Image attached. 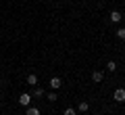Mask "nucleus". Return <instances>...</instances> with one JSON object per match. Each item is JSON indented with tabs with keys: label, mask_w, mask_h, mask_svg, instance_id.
Returning <instances> with one entry per match:
<instances>
[{
	"label": "nucleus",
	"mask_w": 125,
	"mask_h": 115,
	"mask_svg": "<svg viewBox=\"0 0 125 115\" xmlns=\"http://www.w3.org/2000/svg\"><path fill=\"white\" fill-rule=\"evenodd\" d=\"M115 34H117V38H119V40H125V27H119Z\"/></svg>",
	"instance_id": "nucleus-10"
},
{
	"label": "nucleus",
	"mask_w": 125,
	"mask_h": 115,
	"mask_svg": "<svg viewBox=\"0 0 125 115\" xmlns=\"http://www.w3.org/2000/svg\"><path fill=\"white\" fill-rule=\"evenodd\" d=\"M33 96H36V98H42V96H44V90H42L40 86H36V88H33Z\"/></svg>",
	"instance_id": "nucleus-8"
},
{
	"label": "nucleus",
	"mask_w": 125,
	"mask_h": 115,
	"mask_svg": "<svg viewBox=\"0 0 125 115\" xmlns=\"http://www.w3.org/2000/svg\"><path fill=\"white\" fill-rule=\"evenodd\" d=\"M27 84H29V86H38V75L36 73H29V75H27Z\"/></svg>",
	"instance_id": "nucleus-6"
},
{
	"label": "nucleus",
	"mask_w": 125,
	"mask_h": 115,
	"mask_svg": "<svg viewBox=\"0 0 125 115\" xmlns=\"http://www.w3.org/2000/svg\"><path fill=\"white\" fill-rule=\"evenodd\" d=\"M25 115H40V109H38V107H27Z\"/></svg>",
	"instance_id": "nucleus-7"
},
{
	"label": "nucleus",
	"mask_w": 125,
	"mask_h": 115,
	"mask_svg": "<svg viewBox=\"0 0 125 115\" xmlns=\"http://www.w3.org/2000/svg\"><path fill=\"white\" fill-rule=\"evenodd\" d=\"M92 80L98 84V82H102V80H104V73H102V71H94V73H92Z\"/></svg>",
	"instance_id": "nucleus-5"
},
{
	"label": "nucleus",
	"mask_w": 125,
	"mask_h": 115,
	"mask_svg": "<svg viewBox=\"0 0 125 115\" xmlns=\"http://www.w3.org/2000/svg\"><path fill=\"white\" fill-rule=\"evenodd\" d=\"M77 109H79L81 113H88V109H90V105H88V102H85V101H81V102H79V107H77Z\"/></svg>",
	"instance_id": "nucleus-9"
},
{
	"label": "nucleus",
	"mask_w": 125,
	"mask_h": 115,
	"mask_svg": "<svg viewBox=\"0 0 125 115\" xmlns=\"http://www.w3.org/2000/svg\"><path fill=\"white\" fill-rule=\"evenodd\" d=\"M106 69H108V71H117V63H115V61H108V63H106Z\"/></svg>",
	"instance_id": "nucleus-11"
},
{
	"label": "nucleus",
	"mask_w": 125,
	"mask_h": 115,
	"mask_svg": "<svg viewBox=\"0 0 125 115\" xmlns=\"http://www.w3.org/2000/svg\"><path fill=\"white\" fill-rule=\"evenodd\" d=\"M29 102H31V94H21L19 96V105L21 107H29Z\"/></svg>",
	"instance_id": "nucleus-2"
},
{
	"label": "nucleus",
	"mask_w": 125,
	"mask_h": 115,
	"mask_svg": "<svg viewBox=\"0 0 125 115\" xmlns=\"http://www.w3.org/2000/svg\"><path fill=\"white\" fill-rule=\"evenodd\" d=\"M108 19H111L113 23H119L121 21V13H119V11H113V13L108 15Z\"/></svg>",
	"instance_id": "nucleus-4"
},
{
	"label": "nucleus",
	"mask_w": 125,
	"mask_h": 115,
	"mask_svg": "<svg viewBox=\"0 0 125 115\" xmlns=\"http://www.w3.org/2000/svg\"><path fill=\"white\" fill-rule=\"evenodd\" d=\"M113 96H115V101H117V102H125V88H117Z\"/></svg>",
	"instance_id": "nucleus-1"
},
{
	"label": "nucleus",
	"mask_w": 125,
	"mask_h": 115,
	"mask_svg": "<svg viewBox=\"0 0 125 115\" xmlns=\"http://www.w3.org/2000/svg\"><path fill=\"white\" fill-rule=\"evenodd\" d=\"M77 113V111L75 109H71V107H69V109H65V113H62V115H75Z\"/></svg>",
	"instance_id": "nucleus-12"
},
{
	"label": "nucleus",
	"mask_w": 125,
	"mask_h": 115,
	"mask_svg": "<svg viewBox=\"0 0 125 115\" xmlns=\"http://www.w3.org/2000/svg\"><path fill=\"white\" fill-rule=\"evenodd\" d=\"M48 101H56V92H50L48 94Z\"/></svg>",
	"instance_id": "nucleus-13"
},
{
	"label": "nucleus",
	"mask_w": 125,
	"mask_h": 115,
	"mask_svg": "<svg viewBox=\"0 0 125 115\" xmlns=\"http://www.w3.org/2000/svg\"><path fill=\"white\" fill-rule=\"evenodd\" d=\"M61 86H62L61 77H52V80H50V88H52V90H58Z\"/></svg>",
	"instance_id": "nucleus-3"
}]
</instances>
